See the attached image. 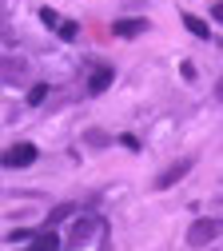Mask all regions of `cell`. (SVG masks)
I'll return each instance as SVG.
<instances>
[{"label": "cell", "instance_id": "obj_14", "mask_svg": "<svg viewBox=\"0 0 223 251\" xmlns=\"http://www.w3.org/2000/svg\"><path fill=\"white\" fill-rule=\"evenodd\" d=\"M88 144H96V148H100V144H108V136H104V132H88Z\"/></svg>", "mask_w": 223, "mask_h": 251}, {"label": "cell", "instance_id": "obj_10", "mask_svg": "<svg viewBox=\"0 0 223 251\" xmlns=\"http://www.w3.org/2000/svg\"><path fill=\"white\" fill-rule=\"evenodd\" d=\"M72 211H76L72 203H60V207H52V215H48V227H56V224H60V219H68Z\"/></svg>", "mask_w": 223, "mask_h": 251}, {"label": "cell", "instance_id": "obj_1", "mask_svg": "<svg viewBox=\"0 0 223 251\" xmlns=\"http://www.w3.org/2000/svg\"><path fill=\"white\" fill-rule=\"evenodd\" d=\"M219 235H223V219H196V224L187 227V243L191 247H203V243H211Z\"/></svg>", "mask_w": 223, "mask_h": 251}, {"label": "cell", "instance_id": "obj_4", "mask_svg": "<svg viewBox=\"0 0 223 251\" xmlns=\"http://www.w3.org/2000/svg\"><path fill=\"white\" fill-rule=\"evenodd\" d=\"M28 80V64L20 56H0V84H24Z\"/></svg>", "mask_w": 223, "mask_h": 251}, {"label": "cell", "instance_id": "obj_13", "mask_svg": "<svg viewBox=\"0 0 223 251\" xmlns=\"http://www.w3.org/2000/svg\"><path fill=\"white\" fill-rule=\"evenodd\" d=\"M44 96H48V88H44V84H36V88H32V92H28V104H40Z\"/></svg>", "mask_w": 223, "mask_h": 251}, {"label": "cell", "instance_id": "obj_6", "mask_svg": "<svg viewBox=\"0 0 223 251\" xmlns=\"http://www.w3.org/2000/svg\"><path fill=\"white\" fill-rule=\"evenodd\" d=\"M60 247H64V239H60L52 227L36 231V235H32V243H28V251H60Z\"/></svg>", "mask_w": 223, "mask_h": 251}, {"label": "cell", "instance_id": "obj_9", "mask_svg": "<svg viewBox=\"0 0 223 251\" xmlns=\"http://www.w3.org/2000/svg\"><path fill=\"white\" fill-rule=\"evenodd\" d=\"M183 24H187V32H191V36H199V40H207V36H211V28H207V20H199V16H191V12H183Z\"/></svg>", "mask_w": 223, "mask_h": 251}, {"label": "cell", "instance_id": "obj_2", "mask_svg": "<svg viewBox=\"0 0 223 251\" xmlns=\"http://www.w3.org/2000/svg\"><path fill=\"white\" fill-rule=\"evenodd\" d=\"M100 231H104V219H80V224L72 227V235L64 239V247H84L88 239H96Z\"/></svg>", "mask_w": 223, "mask_h": 251}, {"label": "cell", "instance_id": "obj_17", "mask_svg": "<svg viewBox=\"0 0 223 251\" xmlns=\"http://www.w3.org/2000/svg\"><path fill=\"white\" fill-rule=\"evenodd\" d=\"M0 4H4V0H0Z\"/></svg>", "mask_w": 223, "mask_h": 251}, {"label": "cell", "instance_id": "obj_12", "mask_svg": "<svg viewBox=\"0 0 223 251\" xmlns=\"http://www.w3.org/2000/svg\"><path fill=\"white\" fill-rule=\"evenodd\" d=\"M76 32H80L76 20H64V24H60V36H64V40H76Z\"/></svg>", "mask_w": 223, "mask_h": 251}, {"label": "cell", "instance_id": "obj_16", "mask_svg": "<svg viewBox=\"0 0 223 251\" xmlns=\"http://www.w3.org/2000/svg\"><path fill=\"white\" fill-rule=\"evenodd\" d=\"M215 96H219V100H223V76H219V84H215Z\"/></svg>", "mask_w": 223, "mask_h": 251}, {"label": "cell", "instance_id": "obj_8", "mask_svg": "<svg viewBox=\"0 0 223 251\" xmlns=\"http://www.w3.org/2000/svg\"><path fill=\"white\" fill-rule=\"evenodd\" d=\"M112 32H116V36H140V32H148V20H136V16H132V20H116Z\"/></svg>", "mask_w": 223, "mask_h": 251}, {"label": "cell", "instance_id": "obj_11", "mask_svg": "<svg viewBox=\"0 0 223 251\" xmlns=\"http://www.w3.org/2000/svg\"><path fill=\"white\" fill-rule=\"evenodd\" d=\"M40 20H44L48 28H56V32H60V24H64V20H60V16L52 12V8H40Z\"/></svg>", "mask_w": 223, "mask_h": 251}, {"label": "cell", "instance_id": "obj_7", "mask_svg": "<svg viewBox=\"0 0 223 251\" xmlns=\"http://www.w3.org/2000/svg\"><path fill=\"white\" fill-rule=\"evenodd\" d=\"M191 172V160H179V164H172L168 172H159V179H155V187H159V192H164V187H172V183H179L183 176Z\"/></svg>", "mask_w": 223, "mask_h": 251}, {"label": "cell", "instance_id": "obj_15", "mask_svg": "<svg viewBox=\"0 0 223 251\" xmlns=\"http://www.w3.org/2000/svg\"><path fill=\"white\" fill-rule=\"evenodd\" d=\"M211 16H215V20H223V0H219V4H211Z\"/></svg>", "mask_w": 223, "mask_h": 251}, {"label": "cell", "instance_id": "obj_5", "mask_svg": "<svg viewBox=\"0 0 223 251\" xmlns=\"http://www.w3.org/2000/svg\"><path fill=\"white\" fill-rule=\"evenodd\" d=\"M112 64H96L92 72H88V96H100V92H108V84H112Z\"/></svg>", "mask_w": 223, "mask_h": 251}, {"label": "cell", "instance_id": "obj_3", "mask_svg": "<svg viewBox=\"0 0 223 251\" xmlns=\"http://www.w3.org/2000/svg\"><path fill=\"white\" fill-rule=\"evenodd\" d=\"M36 148H32V144H12L4 155H0V164H4V168H28V164H36Z\"/></svg>", "mask_w": 223, "mask_h": 251}]
</instances>
